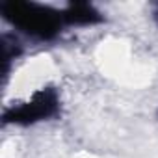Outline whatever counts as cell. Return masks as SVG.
Wrapping results in <instances>:
<instances>
[{"mask_svg": "<svg viewBox=\"0 0 158 158\" xmlns=\"http://www.w3.org/2000/svg\"><path fill=\"white\" fill-rule=\"evenodd\" d=\"M60 112H61L60 93L56 88L47 86V88L37 89L30 97V101L6 110L2 115V121H4V125L28 127V125H35L41 121H48L52 117H58Z\"/></svg>", "mask_w": 158, "mask_h": 158, "instance_id": "7a4b0ae2", "label": "cell"}, {"mask_svg": "<svg viewBox=\"0 0 158 158\" xmlns=\"http://www.w3.org/2000/svg\"><path fill=\"white\" fill-rule=\"evenodd\" d=\"M0 13L13 28L39 41L56 39L65 26L61 10H54L37 2L8 0L0 4Z\"/></svg>", "mask_w": 158, "mask_h": 158, "instance_id": "6da1fadb", "label": "cell"}, {"mask_svg": "<svg viewBox=\"0 0 158 158\" xmlns=\"http://www.w3.org/2000/svg\"><path fill=\"white\" fill-rule=\"evenodd\" d=\"M61 13L65 26H93L104 21V15L89 2H69Z\"/></svg>", "mask_w": 158, "mask_h": 158, "instance_id": "3957f363", "label": "cell"}, {"mask_svg": "<svg viewBox=\"0 0 158 158\" xmlns=\"http://www.w3.org/2000/svg\"><path fill=\"white\" fill-rule=\"evenodd\" d=\"M152 19H154V23L158 24V4H156V8H154V11H152Z\"/></svg>", "mask_w": 158, "mask_h": 158, "instance_id": "5b68a950", "label": "cell"}, {"mask_svg": "<svg viewBox=\"0 0 158 158\" xmlns=\"http://www.w3.org/2000/svg\"><path fill=\"white\" fill-rule=\"evenodd\" d=\"M0 43H2V63H4V76H8L10 73V63L21 56L23 48H21V43L15 35H10V34H4L0 37Z\"/></svg>", "mask_w": 158, "mask_h": 158, "instance_id": "277c9868", "label": "cell"}]
</instances>
